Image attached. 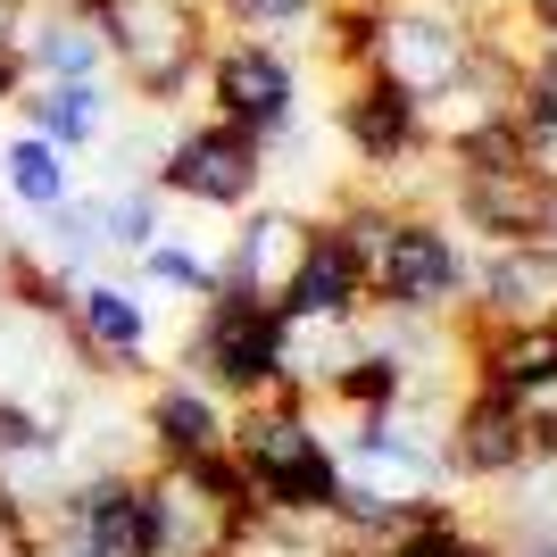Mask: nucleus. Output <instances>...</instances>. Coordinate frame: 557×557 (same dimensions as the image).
I'll return each mask as SVG.
<instances>
[{
	"label": "nucleus",
	"instance_id": "6e6552de",
	"mask_svg": "<svg viewBox=\"0 0 557 557\" xmlns=\"http://www.w3.org/2000/svg\"><path fill=\"white\" fill-rule=\"evenodd\" d=\"M150 300H141V283H116V275H84L67 292V317H59V342L84 358V374L100 383H150Z\"/></svg>",
	"mask_w": 557,
	"mask_h": 557
},
{
	"label": "nucleus",
	"instance_id": "aec40b11",
	"mask_svg": "<svg viewBox=\"0 0 557 557\" xmlns=\"http://www.w3.org/2000/svg\"><path fill=\"white\" fill-rule=\"evenodd\" d=\"M159 200H166V191L150 184V175H134V184H109V191H92V209H100V250H109V258H141V250H150V242L166 233Z\"/></svg>",
	"mask_w": 557,
	"mask_h": 557
},
{
	"label": "nucleus",
	"instance_id": "4468645a",
	"mask_svg": "<svg viewBox=\"0 0 557 557\" xmlns=\"http://www.w3.org/2000/svg\"><path fill=\"white\" fill-rule=\"evenodd\" d=\"M141 449H150V466H200L216 449H233V408L209 383H191V374H150V392H141Z\"/></svg>",
	"mask_w": 557,
	"mask_h": 557
},
{
	"label": "nucleus",
	"instance_id": "dca6fc26",
	"mask_svg": "<svg viewBox=\"0 0 557 557\" xmlns=\"http://www.w3.org/2000/svg\"><path fill=\"white\" fill-rule=\"evenodd\" d=\"M374 308L367 275H358V258L333 242V225L317 216V233H308V258L300 275H292V292H283V317H308V325H358Z\"/></svg>",
	"mask_w": 557,
	"mask_h": 557
},
{
	"label": "nucleus",
	"instance_id": "5701e85b",
	"mask_svg": "<svg viewBox=\"0 0 557 557\" xmlns=\"http://www.w3.org/2000/svg\"><path fill=\"white\" fill-rule=\"evenodd\" d=\"M209 17H216V34H267V42H283V34L325 17V0H209Z\"/></svg>",
	"mask_w": 557,
	"mask_h": 557
},
{
	"label": "nucleus",
	"instance_id": "0eeeda50",
	"mask_svg": "<svg viewBox=\"0 0 557 557\" xmlns=\"http://www.w3.org/2000/svg\"><path fill=\"white\" fill-rule=\"evenodd\" d=\"M474 59V9L458 0H383V34H374V75L399 84L408 100L449 92Z\"/></svg>",
	"mask_w": 557,
	"mask_h": 557
},
{
	"label": "nucleus",
	"instance_id": "2eb2a0df",
	"mask_svg": "<svg viewBox=\"0 0 557 557\" xmlns=\"http://www.w3.org/2000/svg\"><path fill=\"white\" fill-rule=\"evenodd\" d=\"M17 59H25V84H100V75H109L100 25L84 17V9H42V0H25Z\"/></svg>",
	"mask_w": 557,
	"mask_h": 557
},
{
	"label": "nucleus",
	"instance_id": "ddd939ff",
	"mask_svg": "<svg viewBox=\"0 0 557 557\" xmlns=\"http://www.w3.org/2000/svg\"><path fill=\"white\" fill-rule=\"evenodd\" d=\"M333 134H342L349 159L367 166V184L433 150V141H424V109L399 92V84H383L374 67H367V75H342V100H333Z\"/></svg>",
	"mask_w": 557,
	"mask_h": 557
},
{
	"label": "nucleus",
	"instance_id": "7ed1b4c3",
	"mask_svg": "<svg viewBox=\"0 0 557 557\" xmlns=\"http://www.w3.org/2000/svg\"><path fill=\"white\" fill-rule=\"evenodd\" d=\"M175 374L209 383L225 408L275 399V392H283V308H267V300H233V292L200 300V317H191V333H184V358H175Z\"/></svg>",
	"mask_w": 557,
	"mask_h": 557
},
{
	"label": "nucleus",
	"instance_id": "423d86ee",
	"mask_svg": "<svg viewBox=\"0 0 557 557\" xmlns=\"http://www.w3.org/2000/svg\"><path fill=\"white\" fill-rule=\"evenodd\" d=\"M200 92H209V116L242 125L267 150L283 134H300V59L283 42H267V34H216L209 67H200Z\"/></svg>",
	"mask_w": 557,
	"mask_h": 557
},
{
	"label": "nucleus",
	"instance_id": "9b49d317",
	"mask_svg": "<svg viewBox=\"0 0 557 557\" xmlns=\"http://www.w3.org/2000/svg\"><path fill=\"white\" fill-rule=\"evenodd\" d=\"M458 325H557V242L474 250Z\"/></svg>",
	"mask_w": 557,
	"mask_h": 557
},
{
	"label": "nucleus",
	"instance_id": "412c9836",
	"mask_svg": "<svg viewBox=\"0 0 557 557\" xmlns=\"http://www.w3.org/2000/svg\"><path fill=\"white\" fill-rule=\"evenodd\" d=\"M34 225H42V233H34V250H42V258H50V267H59L67 283L100 275V258H109V250H100V209H92V191L59 200V209H50V216H34Z\"/></svg>",
	"mask_w": 557,
	"mask_h": 557
},
{
	"label": "nucleus",
	"instance_id": "bb28decb",
	"mask_svg": "<svg viewBox=\"0 0 557 557\" xmlns=\"http://www.w3.org/2000/svg\"><path fill=\"white\" fill-rule=\"evenodd\" d=\"M358 557H374V549H358Z\"/></svg>",
	"mask_w": 557,
	"mask_h": 557
},
{
	"label": "nucleus",
	"instance_id": "4be33fe9",
	"mask_svg": "<svg viewBox=\"0 0 557 557\" xmlns=\"http://www.w3.org/2000/svg\"><path fill=\"white\" fill-rule=\"evenodd\" d=\"M134 283L141 292H175V300L200 308V300H216V258H200L191 242H166L159 233V242L134 258Z\"/></svg>",
	"mask_w": 557,
	"mask_h": 557
},
{
	"label": "nucleus",
	"instance_id": "6ab92c4d",
	"mask_svg": "<svg viewBox=\"0 0 557 557\" xmlns=\"http://www.w3.org/2000/svg\"><path fill=\"white\" fill-rule=\"evenodd\" d=\"M0 191H9L25 216H50L59 200H75V159L42 134H9L0 141Z\"/></svg>",
	"mask_w": 557,
	"mask_h": 557
},
{
	"label": "nucleus",
	"instance_id": "b1692460",
	"mask_svg": "<svg viewBox=\"0 0 557 557\" xmlns=\"http://www.w3.org/2000/svg\"><path fill=\"white\" fill-rule=\"evenodd\" d=\"M0 557H42V516L0 491Z\"/></svg>",
	"mask_w": 557,
	"mask_h": 557
},
{
	"label": "nucleus",
	"instance_id": "a878e982",
	"mask_svg": "<svg viewBox=\"0 0 557 557\" xmlns=\"http://www.w3.org/2000/svg\"><path fill=\"white\" fill-rule=\"evenodd\" d=\"M508 557H557V549H508Z\"/></svg>",
	"mask_w": 557,
	"mask_h": 557
},
{
	"label": "nucleus",
	"instance_id": "f8f14e48",
	"mask_svg": "<svg viewBox=\"0 0 557 557\" xmlns=\"http://www.w3.org/2000/svg\"><path fill=\"white\" fill-rule=\"evenodd\" d=\"M308 233H317V216L283 209V200H258V209H242V225H233L225 258H216V292L283 308V292H292V275H300V258H308Z\"/></svg>",
	"mask_w": 557,
	"mask_h": 557
},
{
	"label": "nucleus",
	"instance_id": "f257e3e1",
	"mask_svg": "<svg viewBox=\"0 0 557 557\" xmlns=\"http://www.w3.org/2000/svg\"><path fill=\"white\" fill-rule=\"evenodd\" d=\"M233 466H242L258 516H333L342 466H333V442L308 399L275 392V399L233 408Z\"/></svg>",
	"mask_w": 557,
	"mask_h": 557
},
{
	"label": "nucleus",
	"instance_id": "f03ea898",
	"mask_svg": "<svg viewBox=\"0 0 557 557\" xmlns=\"http://www.w3.org/2000/svg\"><path fill=\"white\" fill-rule=\"evenodd\" d=\"M92 25L109 42V75L141 109H175L216 50L209 0H100Z\"/></svg>",
	"mask_w": 557,
	"mask_h": 557
},
{
	"label": "nucleus",
	"instance_id": "39448f33",
	"mask_svg": "<svg viewBox=\"0 0 557 557\" xmlns=\"http://www.w3.org/2000/svg\"><path fill=\"white\" fill-rule=\"evenodd\" d=\"M150 184L184 209H209V216H242L267 200V141H250L242 125L225 116H191L159 141L150 159Z\"/></svg>",
	"mask_w": 557,
	"mask_h": 557
},
{
	"label": "nucleus",
	"instance_id": "1a4fd4ad",
	"mask_svg": "<svg viewBox=\"0 0 557 557\" xmlns=\"http://www.w3.org/2000/svg\"><path fill=\"white\" fill-rule=\"evenodd\" d=\"M442 216L474 250H508V242H557V175L508 166V175H449Z\"/></svg>",
	"mask_w": 557,
	"mask_h": 557
},
{
	"label": "nucleus",
	"instance_id": "9d476101",
	"mask_svg": "<svg viewBox=\"0 0 557 557\" xmlns=\"http://www.w3.org/2000/svg\"><path fill=\"white\" fill-rule=\"evenodd\" d=\"M442 466H449V483H466V491H499L533 466V424L516 417V399H499V392H458V408L442 424Z\"/></svg>",
	"mask_w": 557,
	"mask_h": 557
},
{
	"label": "nucleus",
	"instance_id": "20e7f679",
	"mask_svg": "<svg viewBox=\"0 0 557 557\" xmlns=\"http://www.w3.org/2000/svg\"><path fill=\"white\" fill-rule=\"evenodd\" d=\"M466 267H474V242L442 209H399L392 250L374 267V308L383 317H417V325H458L466 317Z\"/></svg>",
	"mask_w": 557,
	"mask_h": 557
},
{
	"label": "nucleus",
	"instance_id": "393cba45",
	"mask_svg": "<svg viewBox=\"0 0 557 557\" xmlns=\"http://www.w3.org/2000/svg\"><path fill=\"white\" fill-rule=\"evenodd\" d=\"M516 17H524V34L533 42H557V0H508Z\"/></svg>",
	"mask_w": 557,
	"mask_h": 557
},
{
	"label": "nucleus",
	"instance_id": "f3484780",
	"mask_svg": "<svg viewBox=\"0 0 557 557\" xmlns=\"http://www.w3.org/2000/svg\"><path fill=\"white\" fill-rule=\"evenodd\" d=\"M109 75L100 84H25L17 92V116H25V134H42L59 141V150H92V141H109Z\"/></svg>",
	"mask_w": 557,
	"mask_h": 557
},
{
	"label": "nucleus",
	"instance_id": "a211bd4d",
	"mask_svg": "<svg viewBox=\"0 0 557 557\" xmlns=\"http://www.w3.org/2000/svg\"><path fill=\"white\" fill-rule=\"evenodd\" d=\"M374 557H508V541L491 533V524H474L458 499H417Z\"/></svg>",
	"mask_w": 557,
	"mask_h": 557
}]
</instances>
